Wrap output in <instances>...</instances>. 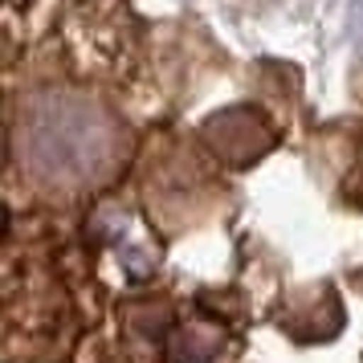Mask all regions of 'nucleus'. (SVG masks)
<instances>
[{"instance_id":"obj_1","label":"nucleus","mask_w":363,"mask_h":363,"mask_svg":"<svg viewBox=\"0 0 363 363\" xmlns=\"http://www.w3.org/2000/svg\"><path fill=\"white\" fill-rule=\"evenodd\" d=\"M359 13H363V0H359Z\"/></svg>"}]
</instances>
